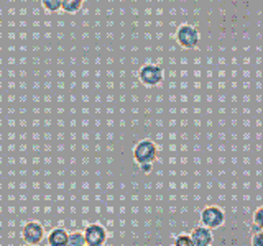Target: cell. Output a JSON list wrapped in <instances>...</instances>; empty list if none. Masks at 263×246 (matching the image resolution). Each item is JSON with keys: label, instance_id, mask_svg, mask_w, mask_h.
<instances>
[{"label": "cell", "instance_id": "15", "mask_svg": "<svg viewBox=\"0 0 263 246\" xmlns=\"http://www.w3.org/2000/svg\"><path fill=\"white\" fill-rule=\"evenodd\" d=\"M137 166H138V171L143 172V174H150V172L153 171L152 164H137Z\"/></svg>", "mask_w": 263, "mask_h": 246}, {"label": "cell", "instance_id": "8", "mask_svg": "<svg viewBox=\"0 0 263 246\" xmlns=\"http://www.w3.org/2000/svg\"><path fill=\"white\" fill-rule=\"evenodd\" d=\"M68 233L64 228H53L48 233V246H68Z\"/></svg>", "mask_w": 263, "mask_h": 246}, {"label": "cell", "instance_id": "6", "mask_svg": "<svg viewBox=\"0 0 263 246\" xmlns=\"http://www.w3.org/2000/svg\"><path fill=\"white\" fill-rule=\"evenodd\" d=\"M84 240L87 246H104L107 241V230L105 227L99 225V223H90L87 225V228L84 230Z\"/></svg>", "mask_w": 263, "mask_h": 246}, {"label": "cell", "instance_id": "12", "mask_svg": "<svg viewBox=\"0 0 263 246\" xmlns=\"http://www.w3.org/2000/svg\"><path fill=\"white\" fill-rule=\"evenodd\" d=\"M41 4L49 12H58L61 10V0H41Z\"/></svg>", "mask_w": 263, "mask_h": 246}, {"label": "cell", "instance_id": "4", "mask_svg": "<svg viewBox=\"0 0 263 246\" xmlns=\"http://www.w3.org/2000/svg\"><path fill=\"white\" fill-rule=\"evenodd\" d=\"M138 79L142 80V84L148 86V87H155L163 82L164 79V71L160 66H155V64H146L143 66L142 69L138 72Z\"/></svg>", "mask_w": 263, "mask_h": 246}, {"label": "cell", "instance_id": "5", "mask_svg": "<svg viewBox=\"0 0 263 246\" xmlns=\"http://www.w3.org/2000/svg\"><path fill=\"white\" fill-rule=\"evenodd\" d=\"M176 39L179 46H183L186 49H193L199 45L201 35H199V31H197V28L191 27V25H183V27H179L176 31Z\"/></svg>", "mask_w": 263, "mask_h": 246}, {"label": "cell", "instance_id": "3", "mask_svg": "<svg viewBox=\"0 0 263 246\" xmlns=\"http://www.w3.org/2000/svg\"><path fill=\"white\" fill-rule=\"evenodd\" d=\"M45 228L38 221H28L22 228V240L30 246H38L45 240Z\"/></svg>", "mask_w": 263, "mask_h": 246}, {"label": "cell", "instance_id": "9", "mask_svg": "<svg viewBox=\"0 0 263 246\" xmlns=\"http://www.w3.org/2000/svg\"><path fill=\"white\" fill-rule=\"evenodd\" d=\"M82 2L84 0H61V10L68 13H76L82 7Z\"/></svg>", "mask_w": 263, "mask_h": 246}, {"label": "cell", "instance_id": "14", "mask_svg": "<svg viewBox=\"0 0 263 246\" xmlns=\"http://www.w3.org/2000/svg\"><path fill=\"white\" fill-rule=\"evenodd\" d=\"M252 246H263V233L258 232L252 236Z\"/></svg>", "mask_w": 263, "mask_h": 246}, {"label": "cell", "instance_id": "13", "mask_svg": "<svg viewBox=\"0 0 263 246\" xmlns=\"http://www.w3.org/2000/svg\"><path fill=\"white\" fill-rule=\"evenodd\" d=\"M173 246H193V241L189 235H178L173 241Z\"/></svg>", "mask_w": 263, "mask_h": 246}, {"label": "cell", "instance_id": "2", "mask_svg": "<svg viewBox=\"0 0 263 246\" xmlns=\"http://www.w3.org/2000/svg\"><path fill=\"white\" fill-rule=\"evenodd\" d=\"M201 223L209 230H217L226 223V213L217 205L204 207L201 212Z\"/></svg>", "mask_w": 263, "mask_h": 246}, {"label": "cell", "instance_id": "11", "mask_svg": "<svg viewBox=\"0 0 263 246\" xmlns=\"http://www.w3.org/2000/svg\"><path fill=\"white\" fill-rule=\"evenodd\" d=\"M253 230L255 233L263 232V209L258 207L255 210V215H253Z\"/></svg>", "mask_w": 263, "mask_h": 246}, {"label": "cell", "instance_id": "7", "mask_svg": "<svg viewBox=\"0 0 263 246\" xmlns=\"http://www.w3.org/2000/svg\"><path fill=\"white\" fill-rule=\"evenodd\" d=\"M193 241V246H212L214 243V235L212 230L205 228V227H196L191 235H189Z\"/></svg>", "mask_w": 263, "mask_h": 246}, {"label": "cell", "instance_id": "16", "mask_svg": "<svg viewBox=\"0 0 263 246\" xmlns=\"http://www.w3.org/2000/svg\"><path fill=\"white\" fill-rule=\"evenodd\" d=\"M84 246H87V244H84Z\"/></svg>", "mask_w": 263, "mask_h": 246}, {"label": "cell", "instance_id": "1", "mask_svg": "<svg viewBox=\"0 0 263 246\" xmlns=\"http://www.w3.org/2000/svg\"><path fill=\"white\" fill-rule=\"evenodd\" d=\"M134 161L137 164H153L158 156V148L152 139H140L134 146Z\"/></svg>", "mask_w": 263, "mask_h": 246}, {"label": "cell", "instance_id": "10", "mask_svg": "<svg viewBox=\"0 0 263 246\" xmlns=\"http://www.w3.org/2000/svg\"><path fill=\"white\" fill-rule=\"evenodd\" d=\"M84 233L82 232H71L68 233V246H84Z\"/></svg>", "mask_w": 263, "mask_h": 246}]
</instances>
